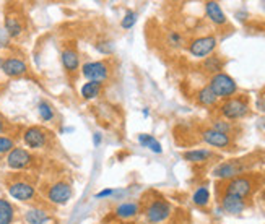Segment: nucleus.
Here are the masks:
<instances>
[{
  "mask_svg": "<svg viewBox=\"0 0 265 224\" xmlns=\"http://www.w3.org/2000/svg\"><path fill=\"white\" fill-rule=\"evenodd\" d=\"M208 88L213 91V95H215L218 99H230L236 95L238 85H236V82H234L233 77L222 71V73L211 75Z\"/></svg>",
  "mask_w": 265,
  "mask_h": 224,
  "instance_id": "1",
  "label": "nucleus"
},
{
  "mask_svg": "<svg viewBox=\"0 0 265 224\" xmlns=\"http://www.w3.org/2000/svg\"><path fill=\"white\" fill-rule=\"evenodd\" d=\"M220 114L228 120L244 119L249 114V103L246 98H230L220 106Z\"/></svg>",
  "mask_w": 265,
  "mask_h": 224,
  "instance_id": "2",
  "label": "nucleus"
},
{
  "mask_svg": "<svg viewBox=\"0 0 265 224\" xmlns=\"http://www.w3.org/2000/svg\"><path fill=\"white\" fill-rule=\"evenodd\" d=\"M252 192V180L247 176H238L231 180H228L225 185V193L234 195V197L239 198H247Z\"/></svg>",
  "mask_w": 265,
  "mask_h": 224,
  "instance_id": "3",
  "label": "nucleus"
},
{
  "mask_svg": "<svg viewBox=\"0 0 265 224\" xmlns=\"http://www.w3.org/2000/svg\"><path fill=\"white\" fill-rule=\"evenodd\" d=\"M217 49V38L215 36H202L190 42L189 52L192 54L197 59H207V55H210L213 50Z\"/></svg>",
  "mask_w": 265,
  "mask_h": 224,
  "instance_id": "4",
  "label": "nucleus"
},
{
  "mask_svg": "<svg viewBox=\"0 0 265 224\" xmlns=\"http://www.w3.org/2000/svg\"><path fill=\"white\" fill-rule=\"evenodd\" d=\"M146 219L151 224H158L166 221L171 216V205L166 200H154L153 203L146 208Z\"/></svg>",
  "mask_w": 265,
  "mask_h": 224,
  "instance_id": "5",
  "label": "nucleus"
},
{
  "mask_svg": "<svg viewBox=\"0 0 265 224\" xmlns=\"http://www.w3.org/2000/svg\"><path fill=\"white\" fill-rule=\"evenodd\" d=\"M246 169V166L242 164L239 160H233V161H225L220 163L215 169H213V176L223 180H231L234 177H238L242 174V171Z\"/></svg>",
  "mask_w": 265,
  "mask_h": 224,
  "instance_id": "6",
  "label": "nucleus"
},
{
  "mask_svg": "<svg viewBox=\"0 0 265 224\" xmlns=\"http://www.w3.org/2000/svg\"><path fill=\"white\" fill-rule=\"evenodd\" d=\"M82 73L90 82L101 83L108 78L109 70H108V65L104 62H88L82 67Z\"/></svg>",
  "mask_w": 265,
  "mask_h": 224,
  "instance_id": "7",
  "label": "nucleus"
},
{
  "mask_svg": "<svg viewBox=\"0 0 265 224\" xmlns=\"http://www.w3.org/2000/svg\"><path fill=\"white\" fill-rule=\"evenodd\" d=\"M33 161V156L25 148H13L7 156V164L12 169H25Z\"/></svg>",
  "mask_w": 265,
  "mask_h": 224,
  "instance_id": "8",
  "label": "nucleus"
},
{
  "mask_svg": "<svg viewBox=\"0 0 265 224\" xmlns=\"http://www.w3.org/2000/svg\"><path fill=\"white\" fill-rule=\"evenodd\" d=\"M202 140L207 144H210V146H215V148H220V150H225V148H228L231 144L230 135L218 132V130L211 128V127L205 128L202 132Z\"/></svg>",
  "mask_w": 265,
  "mask_h": 224,
  "instance_id": "9",
  "label": "nucleus"
},
{
  "mask_svg": "<svg viewBox=\"0 0 265 224\" xmlns=\"http://www.w3.org/2000/svg\"><path fill=\"white\" fill-rule=\"evenodd\" d=\"M47 198L56 205H65L72 198V187L65 182H57L49 189Z\"/></svg>",
  "mask_w": 265,
  "mask_h": 224,
  "instance_id": "10",
  "label": "nucleus"
},
{
  "mask_svg": "<svg viewBox=\"0 0 265 224\" xmlns=\"http://www.w3.org/2000/svg\"><path fill=\"white\" fill-rule=\"evenodd\" d=\"M220 201H222V208L228 214H239L246 209V201L230 193H223V197Z\"/></svg>",
  "mask_w": 265,
  "mask_h": 224,
  "instance_id": "11",
  "label": "nucleus"
},
{
  "mask_svg": "<svg viewBox=\"0 0 265 224\" xmlns=\"http://www.w3.org/2000/svg\"><path fill=\"white\" fill-rule=\"evenodd\" d=\"M9 193L15 200L20 201H28L34 197V187L26 182H15L9 187Z\"/></svg>",
  "mask_w": 265,
  "mask_h": 224,
  "instance_id": "12",
  "label": "nucleus"
},
{
  "mask_svg": "<svg viewBox=\"0 0 265 224\" xmlns=\"http://www.w3.org/2000/svg\"><path fill=\"white\" fill-rule=\"evenodd\" d=\"M2 70L7 77H21L26 73V63L21 60V59H17V57H9V59H5L4 63H2Z\"/></svg>",
  "mask_w": 265,
  "mask_h": 224,
  "instance_id": "13",
  "label": "nucleus"
},
{
  "mask_svg": "<svg viewBox=\"0 0 265 224\" xmlns=\"http://www.w3.org/2000/svg\"><path fill=\"white\" fill-rule=\"evenodd\" d=\"M23 140L26 143V146L38 150V148H42L44 143H46V135H44V132H42L41 128L31 127V128H28L26 132H25Z\"/></svg>",
  "mask_w": 265,
  "mask_h": 224,
  "instance_id": "14",
  "label": "nucleus"
},
{
  "mask_svg": "<svg viewBox=\"0 0 265 224\" xmlns=\"http://www.w3.org/2000/svg\"><path fill=\"white\" fill-rule=\"evenodd\" d=\"M205 13H207V17L210 18L211 23H215L218 26H222V25H226V15H225V12L222 10V7H220V4L217 2H207L205 4Z\"/></svg>",
  "mask_w": 265,
  "mask_h": 224,
  "instance_id": "15",
  "label": "nucleus"
},
{
  "mask_svg": "<svg viewBox=\"0 0 265 224\" xmlns=\"http://www.w3.org/2000/svg\"><path fill=\"white\" fill-rule=\"evenodd\" d=\"M210 158H211L210 150H190L184 153V160L189 163H194V164L205 163V161H208Z\"/></svg>",
  "mask_w": 265,
  "mask_h": 224,
  "instance_id": "16",
  "label": "nucleus"
},
{
  "mask_svg": "<svg viewBox=\"0 0 265 224\" xmlns=\"http://www.w3.org/2000/svg\"><path fill=\"white\" fill-rule=\"evenodd\" d=\"M80 57L73 49H65L62 52V65L67 71H75L78 68Z\"/></svg>",
  "mask_w": 265,
  "mask_h": 224,
  "instance_id": "17",
  "label": "nucleus"
},
{
  "mask_svg": "<svg viewBox=\"0 0 265 224\" xmlns=\"http://www.w3.org/2000/svg\"><path fill=\"white\" fill-rule=\"evenodd\" d=\"M25 219L29 224H46L49 221V214L39 208H29L25 213Z\"/></svg>",
  "mask_w": 265,
  "mask_h": 224,
  "instance_id": "18",
  "label": "nucleus"
},
{
  "mask_svg": "<svg viewBox=\"0 0 265 224\" xmlns=\"http://www.w3.org/2000/svg\"><path fill=\"white\" fill-rule=\"evenodd\" d=\"M140 211V208L137 203H132V201H127V203H122L116 208V216L121 219H129L134 218V216Z\"/></svg>",
  "mask_w": 265,
  "mask_h": 224,
  "instance_id": "19",
  "label": "nucleus"
},
{
  "mask_svg": "<svg viewBox=\"0 0 265 224\" xmlns=\"http://www.w3.org/2000/svg\"><path fill=\"white\" fill-rule=\"evenodd\" d=\"M5 31L10 38H18L23 33V25H21L20 18L17 17H7L5 18Z\"/></svg>",
  "mask_w": 265,
  "mask_h": 224,
  "instance_id": "20",
  "label": "nucleus"
},
{
  "mask_svg": "<svg viewBox=\"0 0 265 224\" xmlns=\"http://www.w3.org/2000/svg\"><path fill=\"white\" fill-rule=\"evenodd\" d=\"M197 101H198V104H202L205 107H210V106L217 104L218 98L213 95V91L208 88V86H203V88L197 93Z\"/></svg>",
  "mask_w": 265,
  "mask_h": 224,
  "instance_id": "21",
  "label": "nucleus"
},
{
  "mask_svg": "<svg viewBox=\"0 0 265 224\" xmlns=\"http://www.w3.org/2000/svg\"><path fill=\"white\" fill-rule=\"evenodd\" d=\"M138 143L142 144V146L148 148L150 151H153V153H156V155H160L161 151H163V148H161V143L151 135H146V133L138 135Z\"/></svg>",
  "mask_w": 265,
  "mask_h": 224,
  "instance_id": "22",
  "label": "nucleus"
},
{
  "mask_svg": "<svg viewBox=\"0 0 265 224\" xmlns=\"http://www.w3.org/2000/svg\"><path fill=\"white\" fill-rule=\"evenodd\" d=\"M203 68L208 71V73H222V68H223V60L220 59L218 55H210L207 59L203 60Z\"/></svg>",
  "mask_w": 265,
  "mask_h": 224,
  "instance_id": "23",
  "label": "nucleus"
},
{
  "mask_svg": "<svg viewBox=\"0 0 265 224\" xmlns=\"http://www.w3.org/2000/svg\"><path fill=\"white\" fill-rule=\"evenodd\" d=\"M13 221V206L10 201L0 198V224H12Z\"/></svg>",
  "mask_w": 265,
  "mask_h": 224,
  "instance_id": "24",
  "label": "nucleus"
},
{
  "mask_svg": "<svg viewBox=\"0 0 265 224\" xmlns=\"http://www.w3.org/2000/svg\"><path fill=\"white\" fill-rule=\"evenodd\" d=\"M102 85L96 83V82H88L82 86V96L85 99H94L96 96H99Z\"/></svg>",
  "mask_w": 265,
  "mask_h": 224,
  "instance_id": "25",
  "label": "nucleus"
},
{
  "mask_svg": "<svg viewBox=\"0 0 265 224\" xmlns=\"http://www.w3.org/2000/svg\"><path fill=\"white\" fill-rule=\"evenodd\" d=\"M192 201L197 206H207L210 201V190L205 185L198 187L192 195Z\"/></svg>",
  "mask_w": 265,
  "mask_h": 224,
  "instance_id": "26",
  "label": "nucleus"
},
{
  "mask_svg": "<svg viewBox=\"0 0 265 224\" xmlns=\"http://www.w3.org/2000/svg\"><path fill=\"white\" fill-rule=\"evenodd\" d=\"M38 112H39V117H41L44 122H49V120L54 119V111H52V107H50L47 103H44V101L38 104Z\"/></svg>",
  "mask_w": 265,
  "mask_h": 224,
  "instance_id": "27",
  "label": "nucleus"
},
{
  "mask_svg": "<svg viewBox=\"0 0 265 224\" xmlns=\"http://www.w3.org/2000/svg\"><path fill=\"white\" fill-rule=\"evenodd\" d=\"M15 148V143L9 136H0V155L4 153H10V151Z\"/></svg>",
  "mask_w": 265,
  "mask_h": 224,
  "instance_id": "28",
  "label": "nucleus"
},
{
  "mask_svg": "<svg viewBox=\"0 0 265 224\" xmlns=\"http://www.w3.org/2000/svg\"><path fill=\"white\" fill-rule=\"evenodd\" d=\"M135 21H137V13L135 12H127L126 13V17L122 18V28H126V30H129V28H132L135 25Z\"/></svg>",
  "mask_w": 265,
  "mask_h": 224,
  "instance_id": "29",
  "label": "nucleus"
},
{
  "mask_svg": "<svg viewBox=\"0 0 265 224\" xmlns=\"http://www.w3.org/2000/svg\"><path fill=\"white\" fill-rule=\"evenodd\" d=\"M211 128H215V130H218V132L228 135L231 132V124H228V122H225V120H215V122H213Z\"/></svg>",
  "mask_w": 265,
  "mask_h": 224,
  "instance_id": "30",
  "label": "nucleus"
},
{
  "mask_svg": "<svg viewBox=\"0 0 265 224\" xmlns=\"http://www.w3.org/2000/svg\"><path fill=\"white\" fill-rule=\"evenodd\" d=\"M9 39H10V36L7 34L5 28H0V47H5L9 44Z\"/></svg>",
  "mask_w": 265,
  "mask_h": 224,
  "instance_id": "31",
  "label": "nucleus"
},
{
  "mask_svg": "<svg viewBox=\"0 0 265 224\" xmlns=\"http://www.w3.org/2000/svg\"><path fill=\"white\" fill-rule=\"evenodd\" d=\"M96 47H98V50H101V52H104V54H109L114 50V46L111 44V42H102V44H98Z\"/></svg>",
  "mask_w": 265,
  "mask_h": 224,
  "instance_id": "32",
  "label": "nucleus"
},
{
  "mask_svg": "<svg viewBox=\"0 0 265 224\" xmlns=\"http://www.w3.org/2000/svg\"><path fill=\"white\" fill-rule=\"evenodd\" d=\"M255 106H257V109H259L260 112H265V91L262 93L259 98H257Z\"/></svg>",
  "mask_w": 265,
  "mask_h": 224,
  "instance_id": "33",
  "label": "nucleus"
},
{
  "mask_svg": "<svg viewBox=\"0 0 265 224\" xmlns=\"http://www.w3.org/2000/svg\"><path fill=\"white\" fill-rule=\"evenodd\" d=\"M169 41H171L173 46H181L182 38H181L178 33H171V34H169Z\"/></svg>",
  "mask_w": 265,
  "mask_h": 224,
  "instance_id": "34",
  "label": "nucleus"
},
{
  "mask_svg": "<svg viewBox=\"0 0 265 224\" xmlns=\"http://www.w3.org/2000/svg\"><path fill=\"white\" fill-rule=\"evenodd\" d=\"M114 190L113 189H108V190H102L99 193H96V198H104V197H109V195H113Z\"/></svg>",
  "mask_w": 265,
  "mask_h": 224,
  "instance_id": "35",
  "label": "nucleus"
},
{
  "mask_svg": "<svg viewBox=\"0 0 265 224\" xmlns=\"http://www.w3.org/2000/svg\"><path fill=\"white\" fill-rule=\"evenodd\" d=\"M101 133H94L93 135V144H94V146H99V144H101Z\"/></svg>",
  "mask_w": 265,
  "mask_h": 224,
  "instance_id": "36",
  "label": "nucleus"
},
{
  "mask_svg": "<svg viewBox=\"0 0 265 224\" xmlns=\"http://www.w3.org/2000/svg\"><path fill=\"white\" fill-rule=\"evenodd\" d=\"M4 128H5V124H4V119H2V115H0V133L4 132Z\"/></svg>",
  "mask_w": 265,
  "mask_h": 224,
  "instance_id": "37",
  "label": "nucleus"
},
{
  "mask_svg": "<svg viewBox=\"0 0 265 224\" xmlns=\"http://www.w3.org/2000/svg\"><path fill=\"white\" fill-rule=\"evenodd\" d=\"M262 200L265 201V189H263V192H262Z\"/></svg>",
  "mask_w": 265,
  "mask_h": 224,
  "instance_id": "38",
  "label": "nucleus"
},
{
  "mask_svg": "<svg viewBox=\"0 0 265 224\" xmlns=\"http://www.w3.org/2000/svg\"><path fill=\"white\" fill-rule=\"evenodd\" d=\"M2 63H4V60H2V59H0V68H2Z\"/></svg>",
  "mask_w": 265,
  "mask_h": 224,
  "instance_id": "39",
  "label": "nucleus"
},
{
  "mask_svg": "<svg viewBox=\"0 0 265 224\" xmlns=\"http://www.w3.org/2000/svg\"><path fill=\"white\" fill-rule=\"evenodd\" d=\"M122 224H134V222H122Z\"/></svg>",
  "mask_w": 265,
  "mask_h": 224,
  "instance_id": "40",
  "label": "nucleus"
}]
</instances>
